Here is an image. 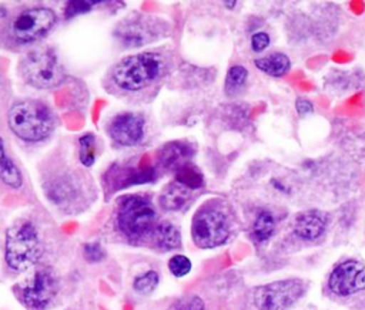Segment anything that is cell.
<instances>
[{"mask_svg":"<svg viewBox=\"0 0 365 310\" xmlns=\"http://www.w3.org/2000/svg\"><path fill=\"white\" fill-rule=\"evenodd\" d=\"M328 287L338 296H351L365 290V263L358 260L342 262L332 270Z\"/></svg>","mask_w":365,"mask_h":310,"instance_id":"obj_11","label":"cell"},{"mask_svg":"<svg viewBox=\"0 0 365 310\" xmlns=\"http://www.w3.org/2000/svg\"><path fill=\"white\" fill-rule=\"evenodd\" d=\"M269 44V36L267 33H262V31H258L255 33L252 37H251V47L254 51L259 53L262 50H265Z\"/></svg>","mask_w":365,"mask_h":310,"instance_id":"obj_30","label":"cell"},{"mask_svg":"<svg viewBox=\"0 0 365 310\" xmlns=\"http://www.w3.org/2000/svg\"><path fill=\"white\" fill-rule=\"evenodd\" d=\"M9 127L20 139L38 142L51 135L56 128V117L46 104L36 100H24L11 107Z\"/></svg>","mask_w":365,"mask_h":310,"instance_id":"obj_2","label":"cell"},{"mask_svg":"<svg viewBox=\"0 0 365 310\" xmlns=\"http://www.w3.org/2000/svg\"><path fill=\"white\" fill-rule=\"evenodd\" d=\"M93 4H94L93 1H68L64 9V14L67 18L74 17L77 14L88 11L93 7Z\"/></svg>","mask_w":365,"mask_h":310,"instance_id":"obj_29","label":"cell"},{"mask_svg":"<svg viewBox=\"0 0 365 310\" xmlns=\"http://www.w3.org/2000/svg\"><path fill=\"white\" fill-rule=\"evenodd\" d=\"M107 132L117 144L133 146L140 144L145 135V119L135 112H121L110 119Z\"/></svg>","mask_w":365,"mask_h":310,"instance_id":"obj_12","label":"cell"},{"mask_svg":"<svg viewBox=\"0 0 365 310\" xmlns=\"http://www.w3.org/2000/svg\"><path fill=\"white\" fill-rule=\"evenodd\" d=\"M190 196H191L190 189L174 181L173 183L167 185L163 189L160 195V206L164 210H170V212L180 210L188 203Z\"/></svg>","mask_w":365,"mask_h":310,"instance_id":"obj_18","label":"cell"},{"mask_svg":"<svg viewBox=\"0 0 365 310\" xmlns=\"http://www.w3.org/2000/svg\"><path fill=\"white\" fill-rule=\"evenodd\" d=\"M167 24L150 16H131L120 21L115 27L114 36L127 47H140L164 36Z\"/></svg>","mask_w":365,"mask_h":310,"instance_id":"obj_10","label":"cell"},{"mask_svg":"<svg viewBox=\"0 0 365 310\" xmlns=\"http://www.w3.org/2000/svg\"><path fill=\"white\" fill-rule=\"evenodd\" d=\"M305 292V284L299 279L277 280L259 286L254 293V303L258 310H287Z\"/></svg>","mask_w":365,"mask_h":310,"instance_id":"obj_9","label":"cell"},{"mask_svg":"<svg viewBox=\"0 0 365 310\" xmlns=\"http://www.w3.org/2000/svg\"><path fill=\"white\" fill-rule=\"evenodd\" d=\"M167 64L165 55L157 51L127 55L111 70V82L121 91L137 92L164 77Z\"/></svg>","mask_w":365,"mask_h":310,"instance_id":"obj_1","label":"cell"},{"mask_svg":"<svg viewBox=\"0 0 365 310\" xmlns=\"http://www.w3.org/2000/svg\"><path fill=\"white\" fill-rule=\"evenodd\" d=\"M57 16L47 7H30L17 13L7 26V37L17 46L30 44L46 36L56 24Z\"/></svg>","mask_w":365,"mask_h":310,"instance_id":"obj_6","label":"cell"},{"mask_svg":"<svg viewBox=\"0 0 365 310\" xmlns=\"http://www.w3.org/2000/svg\"><path fill=\"white\" fill-rule=\"evenodd\" d=\"M275 229V222L268 210H261L252 225V236L257 242L268 240Z\"/></svg>","mask_w":365,"mask_h":310,"instance_id":"obj_22","label":"cell"},{"mask_svg":"<svg viewBox=\"0 0 365 310\" xmlns=\"http://www.w3.org/2000/svg\"><path fill=\"white\" fill-rule=\"evenodd\" d=\"M168 310H204V301L198 296H188L175 300Z\"/></svg>","mask_w":365,"mask_h":310,"instance_id":"obj_28","label":"cell"},{"mask_svg":"<svg viewBox=\"0 0 365 310\" xmlns=\"http://www.w3.org/2000/svg\"><path fill=\"white\" fill-rule=\"evenodd\" d=\"M96 137L91 132H86L78 139V158L84 166H91L96 161Z\"/></svg>","mask_w":365,"mask_h":310,"instance_id":"obj_23","label":"cell"},{"mask_svg":"<svg viewBox=\"0 0 365 310\" xmlns=\"http://www.w3.org/2000/svg\"><path fill=\"white\" fill-rule=\"evenodd\" d=\"M255 67L261 70L262 73L272 75V77H282L285 75L291 68L289 58L282 53H272L267 57L257 58Z\"/></svg>","mask_w":365,"mask_h":310,"instance_id":"obj_19","label":"cell"},{"mask_svg":"<svg viewBox=\"0 0 365 310\" xmlns=\"http://www.w3.org/2000/svg\"><path fill=\"white\" fill-rule=\"evenodd\" d=\"M327 226V213L311 209L297 215L294 222V232L302 240H315L319 237Z\"/></svg>","mask_w":365,"mask_h":310,"instance_id":"obj_16","label":"cell"},{"mask_svg":"<svg viewBox=\"0 0 365 310\" xmlns=\"http://www.w3.org/2000/svg\"><path fill=\"white\" fill-rule=\"evenodd\" d=\"M0 179L10 188H20L23 176L14 161L7 155L3 139L0 138Z\"/></svg>","mask_w":365,"mask_h":310,"instance_id":"obj_20","label":"cell"},{"mask_svg":"<svg viewBox=\"0 0 365 310\" xmlns=\"http://www.w3.org/2000/svg\"><path fill=\"white\" fill-rule=\"evenodd\" d=\"M168 270L174 277H184L191 270V260L184 255H174L168 260Z\"/></svg>","mask_w":365,"mask_h":310,"instance_id":"obj_26","label":"cell"},{"mask_svg":"<svg viewBox=\"0 0 365 310\" xmlns=\"http://www.w3.org/2000/svg\"><path fill=\"white\" fill-rule=\"evenodd\" d=\"M43 253L36 226L23 220L7 229L4 237V260L9 269L21 273L34 266Z\"/></svg>","mask_w":365,"mask_h":310,"instance_id":"obj_3","label":"cell"},{"mask_svg":"<svg viewBox=\"0 0 365 310\" xmlns=\"http://www.w3.org/2000/svg\"><path fill=\"white\" fill-rule=\"evenodd\" d=\"M81 183L73 173L58 175L44 183V191L51 202L61 208H68L80 196Z\"/></svg>","mask_w":365,"mask_h":310,"instance_id":"obj_13","label":"cell"},{"mask_svg":"<svg viewBox=\"0 0 365 310\" xmlns=\"http://www.w3.org/2000/svg\"><path fill=\"white\" fill-rule=\"evenodd\" d=\"M295 108H297V112L299 115H307V114H311L314 111L312 102L308 101L307 98H298L295 101Z\"/></svg>","mask_w":365,"mask_h":310,"instance_id":"obj_31","label":"cell"},{"mask_svg":"<svg viewBox=\"0 0 365 310\" xmlns=\"http://www.w3.org/2000/svg\"><path fill=\"white\" fill-rule=\"evenodd\" d=\"M157 223L155 209L147 198L127 195L118 201L117 228L130 242L150 239Z\"/></svg>","mask_w":365,"mask_h":310,"instance_id":"obj_4","label":"cell"},{"mask_svg":"<svg viewBox=\"0 0 365 310\" xmlns=\"http://www.w3.org/2000/svg\"><path fill=\"white\" fill-rule=\"evenodd\" d=\"M194 155V146L184 141H171L164 144L157 154L160 166L167 171H177L182 165L188 164Z\"/></svg>","mask_w":365,"mask_h":310,"instance_id":"obj_15","label":"cell"},{"mask_svg":"<svg viewBox=\"0 0 365 310\" xmlns=\"http://www.w3.org/2000/svg\"><path fill=\"white\" fill-rule=\"evenodd\" d=\"M150 240L154 247L160 250H173L180 247L181 235L180 230L168 220H158L155 225Z\"/></svg>","mask_w":365,"mask_h":310,"instance_id":"obj_17","label":"cell"},{"mask_svg":"<svg viewBox=\"0 0 365 310\" xmlns=\"http://www.w3.org/2000/svg\"><path fill=\"white\" fill-rule=\"evenodd\" d=\"M23 80L36 88L47 90L57 87L64 80V70L51 48L29 51L19 64Z\"/></svg>","mask_w":365,"mask_h":310,"instance_id":"obj_5","label":"cell"},{"mask_svg":"<svg viewBox=\"0 0 365 310\" xmlns=\"http://www.w3.org/2000/svg\"><path fill=\"white\" fill-rule=\"evenodd\" d=\"M160 283V274L155 270H147L133 280V289L140 294H150L153 293Z\"/></svg>","mask_w":365,"mask_h":310,"instance_id":"obj_25","label":"cell"},{"mask_svg":"<svg viewBox=\"0 0 365 310\" xmlns=\"http://www.w3.org/2000/svg\"><path fill=\"white\" fill-rule=\"evenodd\" d=\"M175 182L191 189H198L204 186V175L202 172L192 164H185L175 171Z\"/></svg>","mask_w":365,"mask_h":310,"instance_id":"obj_21","label":"cell"},{"mask_svg":"<svg viewBox=\"0 0 365 310\" xmlns=\"http://www.w3.org/2000/svg\"><path fill=\"white\" fill-rule=\"evenodd\" d=\"M58 279L48 267L37 269L33 277L19 287L17 297L27 310H46L58 293Z\"/></svg>","mask_w":365,"mask_h":310,"instance_id":"obj_8","label":"cell"},{"mask_svg":"<svg viewBox=\"0 0 365 310\" xmlns=\"http://www.w3.org/2000/svg\"><path fill=\"white\" fill-rule=\"evenodd\" d=\"M83 256L88 263H97L106 257V252L98 242H88L83 246Z\"/></svg>","mask_w":365,"mask_h":310,"instance_id":"obj_27","label":"cell"},{"mask_svg":"<svg viewBox=\"0 0 365 310\" xmlns=\"http://www.w3.org/2000/svg\"><path fill=\"white\" fill-rule=\"evenodd\" d=\"M230 236L227 215L214 206H202L192 218L191 237L201 249H212L222 245Z\"/></svg>","mask_w":365,"mask_h":310,"instance_id":"obj_7","label":"cell"},{"mask_svg":"<svg viewBox=\"0 0 365 310\" xmlns=\"http://www.w3.org/2000/svg\"><path fill=\"white\" fill-rule=\"evenodd\" d=\"M155 178V171L153 168H145V169H137V168H130V166H123V165H113L104 179L107 181V188L111 191L121 189L134 183H143V182H150Z\"/></svg>","mask_w":365,"mask_h":310,"instance_id":"obj_14","label":"cell"},{"mask_svg":"<svg viewBox=\"0 0 365 310\" xmlns=\"http://www.w3.org/2000/svg\"><path fill=\"white\" fill-rule=\"evenodd\" d=\"M248 77V71L245 67L242 65H232L225 77V92L228 95H234L235 92H238Z\"/></svg>","mask_w":365,"mask_h":310,"instance_id":"obj_24","label":"cell"}]
</instances>
